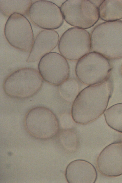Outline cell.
Instances as JSON below:
<instances>
[{
  "label": "cell",
  "mask_w": 122,
  "mask_h": 183,
  "mask_svg": "<svg viewBox=\"0 0 122 183\" xmlns=\"http://www.w3.org/2000/svg\"><path fill=\"white\" fill-rule=\"evenodd\" d=\"M112 69L109 59L99 53L92 52L78 60L75 72L80 81L90 85L106 81L110 77Z\"/></svg>",
  "instance_id": "cell-4"
},
{
  "label": "cell",
  "mask_w": 122,
  "mask_h": 183,
  "mask_svg": "<svg viewBox=\"0 0 122 183\" xmlns=\"http://www.w3.org/2000/svg\"><path fill=\"white\" fill-rule=\"evenodd\" d=\"M108 125L114 130L122 133V103L115 104L103 113Z\"/></svg>",
  "instance_id": "cell-16"
},
{
  "label": "cell",
  "mask_w": 122,
  "mask_h": 183,
  "mask_svg": "<svg viewBox=\"0 0 122 183\" xmlns=\"http://www.w3.org/2000/svg\"><path fill=\"white\" fill-rule=\"evenodd\" d=\"M65 174L69 183H94L97 177L95 167L88 161L82 160L70 162L66 168Z\"/></svg>",
  "instance_id": "cell-13"
},
{
  "label": "cell",
  "mask_w": 122,
  "mask_h": 183,
  "mask_svg": "<svg viewBox=\"0 0 122 183\" xmlns=\"http://www.w3.org/2000/svg\"><path fill=\"white\" fill-rule=\"evenodd\" d=\"M97 166L99 172L105 176L115 177L122 174V141L106 147L98 157Z\"/></svg>",
  "instance_id": "cell-11"
},
{
  "label": "cell",
  "mask_w": 122,
  "mask_h": 183,
  "mask_svg": "<svg viewBox=\"0 0 122 183\" xmlns=\"http://www.w3.org/2000/svg\"><path fill=\"white\" fill-rule=\"evenodd\" d=\"M26 129L32 137L38 139L47 140L58 133V120L53 112L48 108L38 106L30 109L25 119Z\"/></svg>",
  "instance_id": "cell-5"
},
{
  "label": "cell",
  "mask_w": 122,
  "mask_h": 183,
  "mask_svg": "<svg viewBox=\"0 0 122 183\" xmlns=\"http://www.w3.org/2000/svg\"><path fill=\"white\" fill-rule=\"evenodd\" d=\"M60 9L65 20L75 27L89 28L99 19L98 7L92 0H66Z\"/></svg>",
  "instance_id": "cell-6"
},
{
  "label": "cell",
  "mask_w": 122,
  "mask_h": 183,
  "mask_svg": "<svg viewBox=\"0 0 122 183\" xmlns=\"http://www.w3.org/2000/svg\"><path fill=\"white\" fill-rule=\"evenodd\" d=\"M99 18L106 22L122 19V0H104L98 7Z\"/></svg>",
  "instance_id": "cell-14"
},
{
  "label": "cell",
  "mask_w": 122,
  "mask_h": 183,
  "mask_svg": "<svg viewBox=\"0 0 122 183\" xmlns=\"http://www.w3.org/2000/svg\"><path fill=\"white\" fill-rule=\"evenodd\" d=\"M39 73L43 80L50 84L59 86L69 78V63L61 54L51 52L40 59L38 64Z\"/></svg>",
  "instance_id": "cell-9"
},
{
  "label": "cell",
  "mask_w": 122,
  "mask_h": 183,
  "mask_svg": "<svg viewBox=\"0 0 122 183\" xmlns=\"http://www.w3.org/2000/svg\"><path fill=\"white\" fill-rule=\"evenodd\" d=\"M113 89V82L109 77L102 83L89 85L80 91L72 106L74 121L85 124L98 118L106 109Z\"/></svg>",
  "instance_id": "cell-1"
},
{
  "label": "cell",
  "mask_w": 122,
  "mask_h": 183,
  "mask_svg": "<svg viewBox=\"0 0 122 183\" xmlns=\"http://www.w3.org/2000/svg\"><path fill=\"white\" fill-rule=\"evenodd\" d=\"M121 72H122V65H121Z\"/></svg>",
  "instance_id": "cell-18"
},
{
  "label": "cell",
  "mask_w": 122,
  "mask_h": 183,
  "mask_svg": "<svg viewBox=\"0 0 122 183\" xmlns=\"http://www.w3.org/2000/svg\"><path fill=\"white\" fill-rule=\"evenodd\" d=\"M91 49L108 59L122 58V21L104 22L91 35Z\"/></svg>",
  "instance_id": "cell-2"
},
{
  "label": "cell",
  "mask_w": 122,
  "mask_h": 183,
  "mask_svg": "<svg viewBox=\"0 0 122 183\" xmlns=\"http://www.w3.org/2000/svg\"><path fill=\"white\" fill-rule=\"evenodd\" d=\"M61 54L70 60H79L91 50V35L86 30L73 27L61 36L58 45Z\"/></svg>",
  "instance_id": "cell-7"
},
{
  "label": "cell",
  "mask_w": 122,
  "mask_h": 183,
  "mask_svg": "<svg viewBox=\"0 0 122 183\" xmlns=\"http://www.w3.org/2000/svg\"><path fill=\"white\" fill-rule=\"evenodd\" d=\"M59 92L62 98L70 102H73L79 92V85L74 78H69L59 85Z\"/></svg>",
  "instance_id": "cell-17"
},
{
  "label": "cell",
  "mask_w": 122,
  "mask_h": 183,
  "mask_svg": "<svg viewBox=\"0 0 122 183\" xmlns=\"http://www.w3.org/2000/svg\"><path fill=\"white\" fill-rule=\"evenodd\" d=\"M28 15L32 23L44 29H58L64 22L60 8L47 0H38L33 2Z\"/></svg>",
  "instance_id": "cell-10"
},
{
  "label": "cell",
  "mask_w": 122,
  "mask_h": 183,
  "mask_svg": "<svg viewBox=\"0 0 122 183\" xmlns=\"http://www.w3.org/2000/svg\"><path fill=\"white\" fill-rule=\"evenodd\" d=\"M59 39L58 33L53 30L41 31L34 40L27 62H35L51 52L58 45Z\"/></svg>",
  "instance_id": "cell-12"
},
{
  "label": "cell",
  "mask_w": 122,
  "mask_h": 183,
  "mask_svg": "<svg viewBox=\"0 0 122 183\" xmlns=\"http://www.w3.org/2000/svg\"><path fill=\"white\" fill-rule=\"evenodd\" d=\"M43 84V79L39 71L33 68H24L9 74L3 82V88L9 97L24 99L36 94Z\"/></svg>",
  "instance_id": "cell-3"
},
{
  "label": "cell",
  "mask_w": 122,
  "mask_h": 183,
  "mask_svg": "<svg viewBox=\"0 0 122 183\" xmlns=\"http://www.w3.org/2000/svg\"><path fill=\"white\" fill-rule=\"evenodd\" d=\"M33 3L30 0H0V11L3 15L7 17L14 13L24 16L28 14Z\"/></svg>",
  "instance_id": "cell-15"
},
{
  "label": "cell",
  "mask_w": 122,
  "mask_h": 183,
  "mask_svg": "<svg viewBox=\"0 0 122 183\" xmlns=\"http://www.w3.org/2000/svg\"><path fill=\"white\" fill-rule=\"evenodd\" d=\"M5 37L13 47L25 52L30 50L34 41L31 25L23 15L14 13L8 18L4 28Z\"/></svg>",
  "instance_id": "cell-8"
}]
</instances>
